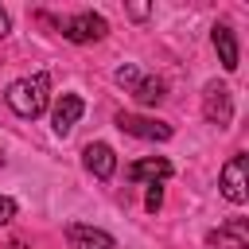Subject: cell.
<instances>
[{"instance_id": "7c38bea8", "label": "cell", "mask_w": 249, "mask_h": 249, "mask_svg": "<svg viewBox=\"0 0 249 249\" xmlns=\"http://www.w3.org/2000/svg\"><path fill=\"white\" fill-rule=\"evenodd\" d=\"M163 93H167V86H163L160 78H140V82H136V89H132V97H136L140 105H160V101H163Z\"/></svg>"}, {"instance_id": "5b68a950", "label": "cell", "mask_w": 249, "mask_h": 249, "mask_svg": "<svg viewBox=\"0 0 249 249\" xmlns=\"http://www.w3.org/2000/svg\"><path fill=\"white\" fill-rule=\"evenodd\" d=\"M117 128L140 140H171V124L152 121V117H136V113H117Z\"/></svg>"}, {"instance_id": "ba28073f", "label": "cell", "mask_w": 249, "mask_h": 249, "mask_svg": "<svg viewBox=\"0 0 249 249\" xmlns=\"http://www.w3.org/2000/svg\"><path fill=\"white\" fill-rule=\"evenodd\" d=\"M82 163H86V171L97 175V179H113V171H117V156H113L109 144H86Z\"/></svg>"}, {"instance_id": "5bb4252c", "label": "cell", "mask_w": 249, "mask_h": 249, "mask_svg": "<svg viewBox=\"0 0 249 249\" xmlns=\"http://www.w3.org/2000/svg\"><path fill=\"white\" fill-rule=\"evenodd\" d=\"M144 206H148V210H152V214H156V210H160V206H163V191H160V187H156V183H152V187H148V198H144Z\"/></svg>"}, {"instance_id": "8fae6325", "label": "cell", "mask_w": 249, "mask_h": 249, "mask_svg": "<svg viewBox=\"0 0 249 249\" xmlns=\"http://www.w3.org/2000/svg\"><path fill=\"white\" fill-rule=\"evenodd\" d=\"M206 241H210L214 249H245V226H241V222H230V226L214 230Z\"/></svg>"}, {"instance_id": "e0dca14e", "label": "cell", "mask_w": 249, "mask_h": 249, "mask_svg": "<svg viewBox=\"0 0 249 249\" xmlns=\"http://www.w3.org/2000/svg\"><path fill=\"white\" fill-rule=\"evenodd\" d=\"M128 12H132V16H136V19H144V16H148V12H152V8H148V4H132V8H128Z\"/></svg>"}, {"instance_id": "6da1fadb", "label": "cell", "mask_w": 249, "mask_h": 249, "mask_svg": "<svg viewBox=\"0 0 249 249\" xmlns=\"http://www.w3.org/2000/svg\"><path fill=\"white\" fill-rule=\"evenodd\" d=\"M4 97H8V105H12L16 117L35 121V117L47 109V101H51V78H47L43 70H39V74H27V78H16Z\"/></svg>"}, {"instance_id": "8992f818", "label": "cell", "mask_w": 249, "mask_h": 249, "mask_svg": "<svg viewBox=\"0 0 249 249\" xmlns=\"http://www.w3.org/2000/svg\"><path fill=\"white\" fill-rule=\"evenodd\" d=\"M82 113H86L82 97H78V93H62V97L54 101V113H51V128H54V136H66V132L82 121Z\"/></svg>"}, {"instance_id": "7a4b0ae2", "label": "cell", "mask_w": 249, "mask_h": 249, "mask_svg": "<svg viewBox=\"0 0 249 249\" xmlns=\"http://www.w3.org/2000/svg\"><path fill=\"white\" fill-rule=\"evenodd\" d=\"M202 117L210 124H218V128H230V121H233V93H230L226 82H206V89H202Z\"/></svg>"}, {"instance_id": "9c48e42d", "label": "cell", "mask_w": 249, "mask_h": 249, "mask_svg": "<svg viewBox=\"0 0 249 249\" xmlns=\"http://www.w3.org/2000/svg\"><path fill=\"white\" fill-rule=\"evenodd\" d=\"M132 183H163L167 175H171V163L163 160V156H148V160H136V163H128V171H124Z\"/></svg>"}, {"instance_id": "2e32d148", "label": "cell", "mask_w": 249, "mask_h": 249, "mask_svg": "<svg viewBox=\"0 0 249 249\" xmlns=\"http://www.w3.org/2000/svg\"><path fill=\"white\" fill-rule=\"evenodd\" d=\"M8 31H12V19H8V12H4V8H0V39H4V35H8Z\"/></svg>"}, {"instance_id": "30bf717a", "label": "cell", "mask_w": 249, "mask_h": 249, "mask_svg": "<svg viewBox=\"0 0 249 249\" xmlns=\"http://www.w3.org/2000/svg\"><path fill=\"white\" fill-rule=\"evenodd\" d=\"M210 43H214V51H218V62H222V70H237V39H233V31L226 27V23H214V31H210Z\"/></svg>"}, {"instance_id": "9a60e30c", "label": "cell", "mask_w": 249, "mask_h": 249, "mask_svg": "<svg viewBox=\"0 0 249 249\" xmlns=\"http://www.w3.org/2000/svg\"><path fill=\"white\" fill-rule=\"evenodd\" d=\"M12 218H16V202H12L8 195H0V226H8Z\"/></svg>"}, {"instance_id": "3957f363", "label": "cell", "mask_w": 249, "mask_h": 249, "mask_svg": "<svg viewBox=\"0 0 249 249\" xmlns=\"http://www.w3.org/2000/svg\"><path fill=\"white\" fill-rule=\"evenodd\" d=\"M105 31H109V23L97 12H78L62 23V35L70 43H97V39H105Z\"/></svg>"}, {"instance_id": "52a82bcc", "label": "cell", "mask_w": 249, "mask_h": 249, "mask_svg": "<svg viewBox=\"0 0 249 249\" xmlns=\"http://www.w3.org/2000/svg\"><path fill=\"white\" fill-rule=\"evenodd\" d=\"M66 241H70V249H117L113 233L93 230V226H82V222L66 226Z\"/></svg>"}, {"instance_id": "277c9868", "label": "cell", "mask_w": 249, "mask_h": 249, "mask_svg": "<svg viewBox=\"0 0 249 249\" xmlns=\"http://www.w3.org/2000/svg\"><path fill=\"white\" fill-rule=\"evenodd\" d=\"M245 156L237 152V156H230V163L222 167V195L233 202V206H241L245 198H249V179H245Z\"/></svg>"}, {"instance_id": "4fadbf2b", "label": "cell", "mask_w": 249, "mask_h": 249, "mask_svg": "<svg viewBox=\"0 0 249 249\" xmlns=\"http://www.w3.org/2000/svg\"><path fill=\"white\" fill-rule=\"evenodd\" d=\"M113 78H117V86H124V89L132 93V89H136V82H140V70H136L132 62H124V66H117V74H113Z\"/></svg>"}, {"instance_id": "ac0fdd59", "label": "cell", "mask_w": 249, "mask_h": 249, "mask_svg": "<svg viewBox=\"0 0 249 249\" xmlns=\"http://www.w3.org/2000/svg\"><path fill=\"white\" fill-rule=\"evenodd\" d=\"M0 163H4V156H0Z\"/></svg>"}]
</instances>
